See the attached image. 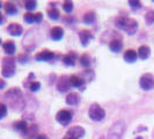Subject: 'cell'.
<instances>
[{"label": "cell", "instance_id": "cell-12", "mask_svg": "<svg viewBox=\"0 0 154 139\" xmlns=\"http://www.w3.org/2000/svg\"><path fill=\"white\" fill-rule=\"evenodd\" d=\"M7 31L11 36H15V37H17V36H21V35H22L23 28L21 24L13 22L7 27Z\"/></svg>", "mask_w": 154, "mask_h": 139}, {"label": "cell", "instance_id": "cell-1", "mask_svg": "<svg viewBox=\"0 0 154 139\" xmlns=\"http://www.w3.org/2000/svg\"><path fill=\"white\" fill-rule=\"evenodd\" d=\"M116 27L121 30H124L129 35H134L138 30V22L128 16H118L115 21Z\"/></svg>", "mask_w": 154, "mask_h": 139}, {"label": "cell", "instance_id": "cell-2", "mask_svg": "<svg viewBox=\"0 0 154 139\" xmlns=\"http://www.w3.org/2000/svg\"><path fill=\"white\" fill-rule=\"evenodd\" d=\"M5 97L14 110H21L23 108L22 93L19 88H11L8 92L5 93Z\"/></svg>", "mask_w": 154, "mask_h": 139}, {"label": "cell", "instance_id": "cell-21", "mask_svg": "<svg viewBox=\"0 0 154 139\" xmlns=\"http://www.w3.org/2000/svg\"><path fill=\"white\" fill-rule=\"evenodd\" d=\"M109 49H110V51H112V52H119L122 49H123V42L121 41V39H112V41H110V43H109Z\"/></svg>", "mask_w": 154, "mask_h": 139}, {"label": "cell", "instance_id": "cell-29", "mask_svg": "<svg viewBox=\"0 0 154 139\" xmlns=\"http://www.w3.org/2000/svg\"><path fill=\"white\" fill-rule=\"evenodd\" d=\"M7 106L5 104V103H2V102H0V119H2L5 116L7 115Z\"/></svg>", "mask_w": 154, "mask_h": 139}, {"label": "cell", "instance_id": "cell-23", "mask_svg": "<svg viewBox=\"0 0 154 139\" xmlns=\"http://www.w3.org/2000/svg\"><path fill=\"white\" fill-rule=\"evenodd\" d=\"M82 20L86 24H94L96 21V14L94 12H87V13H85Z\"/></svg>", "mask_w": 154, "mask_h": 139}, {"label": "cell", "instance_id": "cell-15", "mask_svg": "<svg viewBox=\"0 0 154 139\" xmlns=\"http://www.w3.org/2000/svg\"><path fill=\"white\" fill-rule=\"evenodd\" d=\"M78 59V54L73 51H71L69 54H66L63 57V63L66 65V66H74Z\"/></svg>", "mask_w": 154, "mask_h": 139}, {"label": "cell", "instance_id": "cell-30", "mask_svg": "<svg viewBox=\"0 0 154 139\" xmlns=\"http://www.w3.org/2000/svg\"><path fill=\"white\" fill-rule=\"evenodd\" d=\"M145 20L148 24H153L154 23V11H149L145 16Z\"/></svg>", "mask_w": 154, "mask_h": 139}, {"label": "cell", "instance_id": "cell-34", "mask_svg": "<svg viewBox=\"0 0 154 139\" xmlns=\"http://www.w3.org/2000/svg\"><path fill=\"white\" fill-rule=\"evenodd\" d=\"M2 22H4V16L0 13V24H2Z\"/></svg>", "mask_w": 154, "mask_h": 139}, {"label": "cell", "instance_id": "cell-17", "mask_svg": "<svg viewBox=\"0 0 154 139\" xmlns=\"http://www.w3.org/2000/svg\"><path fill=\"white\" fill-rule=\"evenodd\" d=\"M2 49H4L5 54H7V56H13L16 51L15 43H14L13 41H6V42L2 44Z\"/></svg>", "mask_w": 154, "mask_h": 139}, {"label": "cell", "instance_id": "cell-13", "mask_svg": "<svg viewBox=\"0 0 154 139\" xmlns=\"http://www.w3.org/2000/svg\"><path fill=\"white\" fill-rule=\"evenodd\" d=\"M50 36H51L52 41L58 42V41L63 39V37H64V29H63L62 27H59V26H54V27L51 28Z\"/></svg>", "mask_w": 154, "mask_h": 139}, {"label": "cell", "instance_id": "cell-16", "mask_svg": "<svg viewBox=\"0 0 154 139\" xmlns=\"http://www.w3.org/2000/svg\"><path fill=\"white\" fill-rule=\"evenodd\" d=\"M65 102H66V104L72 106V107L78 106V104H79V102H80V95L75 92L69 93V95L66 96V99H65Z\"/></svg>", "mask_w": 154, "mask_h": 139}, {"label": "cell", "instance_id": "cell-11", "mask_svg": "<svg viewBox=\"0 0 154 139\" xmlns=\"http://www.w3.org/2000/svg\"><path fill=\"white\" fill-rule=\"evenodd\" d=\"M79 39H80V42H81V45L87 46L88 43H89V41L94 39V35L92 34V31L84 29V30L79 31Z\"/></svg>", "mask_w": 154, "mask_h": 139}, {"label": "cell", "instance_id": "cell-28", "mask_svg": "<svg viewBox=\"0 0 154 139\" xmlns=\"http://www.w3.org/2000/svg\"><path fill=\"white\" fill-rule=\"evenodd\" d=\"M24 7H26L27 11L31 12V11H34L35 8L37 7V2H36V1H34V0H28V1H26V2H24Z\"/></svg>", "mask_w": 154, "mask_h": 139}, {"label": "cell", "instance_id": "cell-18", "mask_svg": "<svg viewBox=\"0 0 154 139\" xmlns=\"http://www.w3.org/2000/svg\"><path fill=\"white\" fill-rule=\"evenodd\" d=\"M13 128H14V130L21 132V133H23V134H27V133H28V130H29L28 124L26 123L24 121H17V122H14V123H13Z\"/></svg>", "mask_w": 154, "mask_h": 139}, {"label": "cell", "instance_id": "cell-5", "mask_svg": "<svg viewBox=\"0 0 154 139\" xmlns=\"http://www.w3.org/2000/svg\"><path fill=\"white\" fill-rule=\"evenodd\" d=\"M139 86L143 91H151L154 88V77L151 73H145L139 79Z\"/></svg>", "mask_w": 154, "mask_h": 139}, {"label": "cell", "instance_id": "cell-37", "mask_svg": "<svg viewBox=\"0 0 154 139\" xmlns=\"http://www.w3.org/2000/svg\"><path fill=\"white\" fill-rule=\"evenodd\" d=\"M0 44H1V39H0Z\"/></svg>", "mask_w": 154, "mask_h": 139}, {"label": "cell", "instance_id": "cell-20", "mask_svg": "<svg viewBox=\"0 0 154 139\" xmlns=\"http://www.w3.org/2000/svg\"><path fill=\"white\" fill-rule=\"evenodd\" d=\"M137 54H138V57L141 60H146L147 58L151 56V49L147 45H140Z\"/></svg>", "mask_w": 154, "mask_h": 139}, {"label": "cell", "instance_id": "cell-8", "mask_svg": "<svg viewBox=\"0 0 154 139\" xmlns=\"http://www.w3.org/2000/svg\"><path fill=\"white\" fill-rule=\"evenodd\" d=\"M65 136L72 139H80L85 136V129L81 126H72L67 130Z\"/></svg>", "mask_w": 154, "mask_h": 139}, {"label": "cell", "instance_id": "cell-32", "mask_svg": "<svg viewBox=\"0 0 154 139\" xmlns=\"http://www.w3.org/2000/svg\"><path fill=\"white\" fill-rule=\"evenodd\" d=\"M6 86V81L4 79H0V89H4Z\"/></svg>", "mask_w": 154, "mask_h": 139}, {"label": "cell", "instance_id": "cell-6", "mask_svg": "<svg viewBox=\"0 0 154 139\" xmlns=\"http://www.w3.org/2000/svg\"><path fill=\"white\" fill-rule=\"evenodd\" d=\"M56 121L59 124L66 126V125H69V124L71 123V121H72V113H71L69 110H67V109H62V110H59V111L57 113V115H56Z\"/></svg>", "mask_w": 154, "mask_h": 139}, {"label": "cell", "instance_id": "cell-3", "mask_svg": "<svg viewBox=\"0 0 154 139\" xmlns=\"http://www.w3.org/2000/svg\"><path fill=\"white\" fill-rule=\"evenodd\" d=\"M16 59L12 56H7L2 58L1 62V76L4 78H11L15 74Z\"/></svg>", "mask_w": 154, "mask_h": 139}, {"label": "cell", "instance_id": "cell-33", "mask_svg": "<svg viewBox=\"0 0 154 139\" xmlns=\"http://www.w3.org/2000/svg\"><path fill=\"white\" fill-rule=\"evenodd\" d=\"M36 139H49V138L46 137L45 134H37V136H36Z\"/></svg>", "mask_w": 154, "mask_h": 139}, {"label": "cell", "instance_id": "cell-19", "mask_svg": "<svg viewBox=\"0 0 154 139\" xmlns=\"http://www.w3.org/2000/svg\"><path fill=\"white\" fill-rule=\"evenodd\" d=\"M123 58L126 63H134L137 60V58H138V54H137V51L130 49V50H126L124 52Z\"/></svg>", "mask_w": 154, "mask_h": 139}, {"label": "cell", "instance_id": "cell-7", "mask_svg": "<svg viewBox=\"0 0 154 139\" xmlns=\"http://www.w3.org/2000/svg\"><path fill=\"white\" fill-rule=\"evenodd\" d=\"M23 20L26 23H29V24H34V23H41L43 20V14L41 12L37 13H31L28 12L23 15Z\"/></svg>", "mask_w": 154, "mask_h": 139}, {"label": "cell", "instance_id": "cell-10", "mask_svg": "<svg viewBox=\"0 0 154 139\" xmlns=\"http://www.w3.org/2000/svg\"><path fill=\"white\" fill-rule=\"evenodd\" d=\"M69 88H71L69 77L63 76V77L59 78V80H58V82H57V89H58L59 92L65 93V92H69Z\"/></svg>", "mask_w": 154, "mask_h": 139}, {"label": "cell", "instance_id": "cell-14", "mask_svg": "<svg viewBox=\"0 0 154 139\" xmlns=\"http://www.w3.org/2000/svg\"><path fill=\"white\" fill-rule=\"evenodd\" d=\"M69 84H71V87L80 88L82 91L84 89L82 87L85 86V79L79 76H69Z\"/></svg>", "mask_w": 154, "mask_h": 139}, {"label": "cell", "instance_id": "cell-26", "mask_svg": "<svg viewBox=\"0 0 154 139\" xmlns=\"http://www.w3.org/2000/svg\"><path fill=\"white\" fill-rule=\"evenodd\" d=\"M28 88L30 89L31 92H38L39 88H41V82H39V81H36V80L30 81V82L28 84Z\"/></svg>", "mask_w": 154, "mask_h": 139}, {"label": "cell", "instance_id": "cell-27", "mask_svg": "<svg viewBox=\"0 0 154 139\" xmlns=\"http://www.w3.org/2000/svg\"><path fill=\"white\" fill-rule=\"evenodd\" d=\"M63 9L66 12V13H71L72 11H73V8H74V5H73V2L72 1H64L63 2Z\"/></svg>", "mask_w": 154, "mask_h": 139}, {"label": "cell", "instance_id": "cell-22", "mask_svg": "<svg viewBox=\"0 0 154 139\" xmlns=\"http://www.w3.org/2000/svg\"><path fill=\"white\" fill-rule=\"evenodd\" d=\"M4 8H5V13L7 14V15H15L16 13H17V7L15 6V4L14 2H12V1H7V2H5V5H4Z\"/></svg>", "mask_w": 154, "mask_h": 139}, {"label": "cell", "instance_id": "cell-4", "mask_svg": "<svg viewBox=\"0 0 154 139\" xmlns=\"http://www.w3.org/2000/svg\"><path fill=\"white\" fill-rule=\"evenodd\" d=\"M88 116L94 122H101L106 117V110L97 103H93L88 109Z\"/></svg>", "mask_w": 154, "mask_h": 139}, {"label": "cell", "instance_id": "cell-25", "mask_svg": "<svg viewBox=\"0 0 154 139\" xmlns=\"http://www.w3.org/2000/svg\"><path fill=\"white\" fill-rule=\"evenodd\" d=\"M80 64H81L82 67L88 69V67L92 65V58H91L87 54H84L81 57H80Z\"/></svg>", "mask_w": 154, "mask_h": 139}, {"label": "cell", "instance_id": "cell-35", "mask_svg": "<svg viewBox=\"0 0 154 139\" xmlns=\"http://www.w3.org/2000/svg\"><path fill=\"white\" fill-rule=\"evenodd\" d=\"M63 139H72V138H69V137H66V136H64V138Z\"/></svg>", "mask_w": 154, "mask_h": 139}, {"label": "cell", "instance_id": "cell-24", "mask_svg": "<svg viewBox=\"0 0 154 139\" xmlns=\"http://www.w3.org/2000/svg\"><path fill=\"white\" fill-rule=\"evenodd\" d=\"M48 16L51 19V20H58L59 19V16H60V13H59V11H58V8L52 6V7H50L48 9Z\"/></svg>", "mask_w": 154, "mask_h": 139}, {"label": "cell", "instance_id": "cell-9", "mask_svg": "<svg viewBox=\"0 0 154 139\" xmlns=\"http://www.w3.org/2000/svg\"><path fill=\"white\" fill-rule=\"evenodd\" d=\"M54 58V54L50 50H42L38 54H36L35 59L37 62H50Z\"/></svg>", "mask_w": 154, "mask_h": 139}, {"label": "cell", "instance_id": "cell-36", "mask_svg": "<svg viewBox=\"0 0 154 139\" xmlns=\"http://www.w3.org/2000/svg\"><path fill=\"white\" fill-rule=\"evenodd\" d=\"M1 6H2V4H1V2H0V8H1Z\"/></svg>", "mask_w": 154, "mask_h": 139}, {"label": "cell", "instance_id": "cell-31", "mask_svg": "<svg viewBox=\"0 0 154 139\" xmlns=\"http://www.w3.org/2000/svg\"><path fill=\"white\" fill-rule=\"evenodd\" d=\"M129 5H130L132 8H141V2H140V1H133V0H130V1H129Z\"/></svg>", "mask_w": 154, "mask_h": 139}]
</instances>
